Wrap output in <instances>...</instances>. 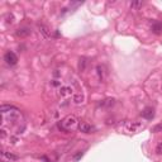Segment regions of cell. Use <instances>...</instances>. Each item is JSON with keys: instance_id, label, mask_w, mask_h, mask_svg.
Returning <instances> with one entry per match:
<instances>
[{"instance_id": "obj_12", "label": "cell", "mask_w": 162, "mask_h": 162, "mask_svg": "<svg viewBox=\"0 0 162 162\" xmlns=\"http://www.w3.org/2000/svg\"><path fill=\"white\" fill-rule=\"evenodd\" d=\"M115 104V99H107V100H103L100 103V107H107V108H110L113 105Z\"/></svg>"}, {"instance_id": "obj_4", "label": "cell", "mask_w": 162, "mask_h": 162, "mask_svg": "<svg viewBox=\"0 0 162 162\" xmlns=\"http://www.w3.org/2000/svg\"><path fill=\"white\" fill-rule=\"evenodd\" d=\"M4 61L8 63L9 66H14V65H17L18 63V56L14 52H12V51H8L4 55Z\"/></svg>"}, {"instance_id": "obj_3", "label": "cell", "mask_w": 162, "mask_h": 162, "mask_svg": "<svg viewBox=\"0 0 162 162\" xmlns=\"http://www.w3.org/2000/svg\"><path fill=\"white\" fill-rule=\"evenodd\" d=\"M74 88L70 86V85H62L60 89H58V95L61 98H70V96H74L75 93H74Z\"/></svg>"}, {"instance_id": "obj_18", "label": "cell", "mask_w": 162, "mask_h": 162, "mask_svg": "<svg viewBox=\"0 0 162 162\" xmlns=\"http://www.w3.org/2000/svg\"><path fill=\"white\" fill-rule=\"evenodd\" d=\"M82 156H84V152L81 151V152H79L77 154H75V156H74V160H76V161H77V160H79L80 157H82Z\"/></svg>"}, {"instance_id": "obj_7", "label": "cell", "mask_w": 162, "mask_h": 162, "mask_svg": "<svg viewBox=\"0 0 162 162\" xmlns=\"http://www.w3.org/2000/svg\"><path fill=\"white\" fill-rule=\"evenodd\" d=\"M79 131L82 132V133H91L94 131V127L91 124H89V123H86V122H81L79 124Z\"/></svg>"}, {"instance_id": "obj_13", "label": "cell", "mask_w": 162, "mask_h": 162, "mask_svg": "<svg viewBox=\"0 0 162 162\" xmlns=\"http://www.w3.org/2000/svg\"><path fill=\"white\" fill-rule=\"evenodd\" d=\"M142 5H143V2H132V3H131V8H132V9H138V8H141Z\"/></svg>"}, {"instance_id": "obj_8", "label": "cell", "mask_w": 162, "mask_h": 162, "mask_svg": "<svg viewBox=\"0 0 162 162\" xmlns=\"http://www.w3.org/2000/svg\"><path fill=\"white\" fill-rule=\"evenodd\" d=\"M38 29H39V33L43 36V38H50L51 37V31L50 28L45 24H38Z\"/></svg>"}, {"instance_id": "obj_9", "label": "cell", "mask_w": 162, "mask_h": 162, "mask_svg": "<svg viewBox=\"0 0 162 162\" xmlns=\"http://www.w3.org/2000/svg\"><path fill=\"white\" fill-rule=\"evenodd\" d=\"M142 117H143L144 119H148V121L153 119V117H154V110H153V108H151V107L146 108V109L142 111Z\"/></svg>"}, {"instance_id": "obj_10", "label": "cell", "mask_w": 162, "mask_h": 162, "mask_svg": "<svg viewBox=\"0 0 162 162\" xmlns=\"http://www.w3.org/2000/svg\"><path fill=\"white\" fill-rule=\"evenodd\" d=\"M151 31L154 33V34H161L162 33V23L160 22H154L151 27Z\"/></svg>"}, {"instance_id": "obj_19", "label": "cell", "mask_w": 162, "mask_h": 162, "mask_svg": "<svg viewBox=\"0 0 162 162\" xmlns=\"http://www.w3.org/2000/svg\"><path fill=\"white\" fill-rule=\"evenodd\" d=\"M161 129H162V124H158V125L154 127L152 131H153V132H158V131H161Z\"/></svg>"}, {"instance_id": "obj_5", "label": "cell", "mask_w": 162, "mask_h": 162, "mask_svg": "<svg viewBox=\"0 0 162 162\" xmlns=\"http://www.w3.org/2000/svg\"><path fill=\"white\" fill-rule=\"evenodd\" d=\"M0 157H2V162H15L17 160H19V156L10 152H6V151H2Z\"/></svg>"}, {"instance_id": "obj_2", "label": "cell", "mask_w": 162, "mask_h": 162, "mask_svg": "<svg viewBox=\"0 0 162 162\" xmlns=\"http://www.w3.org/2000/svg\"><path fill=\"white\" fill-rule=\"evenodd\" d=\"M141 128H143L141 122H125L124 123V129L129 133H137Z\"/></svg>"}, {"instance_id": "obj_15", "label": "cell", "mask_w": 162, "mask_h": 162, "mask_svg": "<svg viewBox=\"0 0 162 162\" xmlns=\"http://www.w3.org/2000/svg\"><path fill=\"white\" fill-rule=\"evenodd\" d=\"M96 71H98V75H99V79L103 77V67L101 66H98L96 67Z\"/></svg>"}, {"instance_id": "obj_1", "label": "cell", "mask_w": 162, "mask_h": 162, "mask_svg": "<svg viewBox=\"0 0 162 162\" xmlns=\"http://www.w3.org/2000/svg\"><path fill=\"white\" fill-rule=\"evenodd\" d=\"M76 127H77V119L74 115H67L66 118H63L58 124V128L65 132H71Z\"/></svg>"}, {"instance_id": "obj_14", "label": "cell", "mask_w": 162, "mask_h": 162, "mask_svg": "<svg viewBox=\"0 0 162 162\" xmlns=\"http://www.w3.org/2000/svg\"><path fill=\"white\" fill-rule=\"evenodd\" d=\"M85 66H86V60H85V58H80L79 68L81 70V71H84V70H85Z\"/></svg>"}, {"instance_id": "obj_11", "label": "cell", "mask_w": 162, "mask_h": 162, "mask_svg": "<svg viewBox=\"0 0 162 162\" xmlns=\"http://www.w3.org/2000/svg\"><path fill=\"white\" fill-rule=\"evenodd\" d=\"M84 100H85V96H84L82 93H77V94H75V95L72 96V101H74L75 104H82Z\"/></svg>"}, {"instance_id": "obj_6", "label": "cell", "mask_w": 162, "mask_h": 162, "mask_svg": "<svg viewBox=\"0 0 162 162\" xmlns=\"http://www.w3.org/2000/svg\"><path fill=\"white\" fill-rule=\"evenodd\" d=\"M31 33H32V31L28 27H22V28H19V29H17L15 36L19 37V38H25V37L29 36Z\"/></svg>"}, {"instance_id": "obj_16", "label": "cell", "mask_w": 162, "mask_h": 162, "mask_svg": "<svg viewBox=\"0 0 162 162\" xmlns=\"http://www.w3.org/2000/svg\"><path fill=\"white\" fill-rule=\"evenodd\" d=\"M156 153H157V154H162V143H158V144H157Z\"/></svg>"}, {"instance_id": "obj_17", "label": "cell", "mask_w": 162, "mask_h": 162, "mask_svg": "<svg viewBox=\"0 0 162 162\" xmlns=\"http://www.w3.org/2000/svg\"><path fill=\"white\" fill-rule=\"evenodd\" d=\"M5 136H6V131H5V128L3 127L2 131H0V137H2V139H4V138H5Z\"/></svg>"}]
</instances>
